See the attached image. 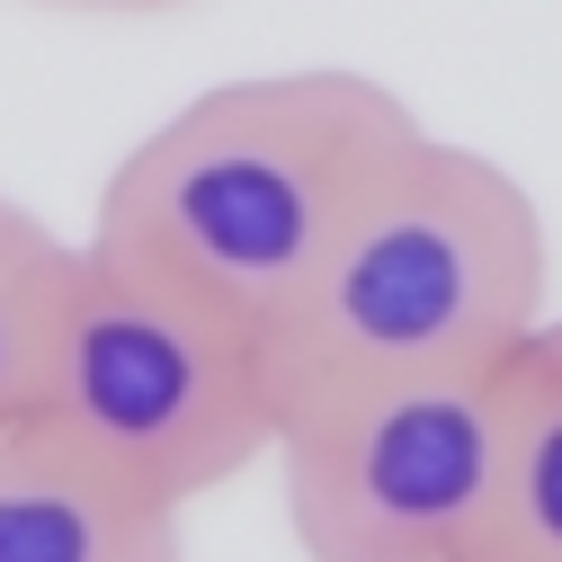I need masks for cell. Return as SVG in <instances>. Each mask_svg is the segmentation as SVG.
Returning <instances> with one entry per match:
<instances>
[{
    "label": "cell",
    "mask_w": 562,
    "mask_h": 562,
    "mask_svg": "<svg viewBox=\"0 0 562 562\" xmlns=\"http://www.w3.org/2000/svg\"><path fill=\"white\" fill-rule=\"evenodd\" d=\"M411 134L419 116L375 72L348 63L241 72L170 108L108 170L81 241L268 339V322L295 304L330 233L348 224V205Z\"/></svg>",
    "instance_id": "obj_1"
},
{
    "label": "cell",
    "mask_w": 562,
    "mask_h": 562,
    "mask_svg": "<svg viewBox=\"0 0 562 562\" xmlns=\"http://www.w3.org/2000/svg\"><path fill=\"white\" fill-rule=\"evenodd\" d=\"M179 518L36 429L0 438V562H188Z\"/></svg>",
    "instance_id": "obj_5"
},
{
    "label": "cell",
    "mask_w": 562,
    "mask_h": 562,
    "mask_svg": "<svg viewBox=\"0 0 562 562\" xmlns=\"http://www.w3.org/2000/svg\"><path fill=\"white\" fill-rule=\"evenodd\" d=\"M473 562H562V313L491 367V501Z\"/></svg>",
    "instance_id": "obj_6"
},
{
    "label": "cell",
    "mask_w": 562,
    "mask_h": 562,
    "mask_svg": "<svg viewBox=\"0 0 562 562\" xmlns=\"http://www.w3.org/2000/svg\"><path fill=\"white\" fill-rule=\"evenodd\" d=\"M277 501L304 562H473L491 375L330 384L277 402Z\"/></svg>",
    "instance_id": "obj_4"
},
{
    "label": "cell",
    "mask_w": 562,
    "mask_h": 562,
    "mask_svg": "<svg viewBox=\"0 0 562 562\" xmlns=\"http://www.w3.org/2000/svg\"><path fill=\"white\" fill-rule=\"evenodd\" d=\"M54 10H179V0H54Z\"/></svg>",
    "instance_id": "obj_8"
},
{
    "label": "cell",
    "mask_w": 562,
    "mask_h": 562,
    "mask_svg": "<svg viewBox=\"0 0 562 562\" xmlns=\"http://www.w3.org/2000/svg\"><path fill=\"white\" fill-rule=\"evenodd\" d=\"M81 241L54 233L36 205L0 196V438H19L45 393V358H54V322L72 295Z\"/></svg>",
    "instance_id": "obj_7"
},
{
    "label": "cell",
    "mask_w": 562,
    "mask_h": 562,
    "mask_svg": "<svg viewBox=\"0 0 562 562\" xmlns=\"http://www.w3.org/2000/svg\"><path fill=\"white\" fill-rule=\"evenodd\" d=\"M27 429L161 509H196L233 473L268 464L277 384L241 322L81 241Z\"/></svg>",
    "instance_id": "obj_3"
},
{
    "label": "cell",
    "mask_w": 562,
    "mask_h": 562,
    "mask_svg": "<svg viewBox=\"0 0 562 562\" xmlns=\"http://www.w3.org/2000/svg\"><path fill=\"white\" fill-rule=\"evenodd\" d=\"M553 241L509 161L419 125L268 322L277 402L402 375H491L544 322Z\"/></svg>",
    "instance_id": "obj_2"
}]
</instances>
